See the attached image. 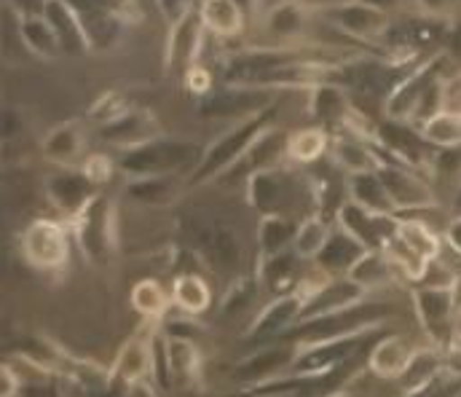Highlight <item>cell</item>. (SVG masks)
Here are the masks:
<instances>
[{"label":"cell","mask_w":461,"mask_h":397,"mask_svg":"<svg viewBox=\"0 0 461 397\" xmlns=\"http://www.w3.org/2000/svg\"><path fill=\"white\" fill-rule=\"evenodd\" d=\"M392 317H394L392 303L365 298L354 306H346L341 311L295 325L287 333V341H293L298 347H312V344H328V341L351 338V336H362V333H375V330H384Z\"/></svg>","instance_id":"obj_1"},{"label":"cell","mask_w":461,"mask_h":397,"mask_svg":"<svg viewBox=\"0 0 461 397\" xmlns=\"http://www.w3.org/2000/svg\"><path fill=\"white\" fill-rule=\"evenodd\" d=\"M204 150L191 142V140H177V137H156L140 148L123 150L118 156V172H123L129 180L131 177H164V175H191Z\"/></svg>","instance_id":"obj_2"},{"label":"cell","mask_w":461,"mask_h":397,"mask_svg":"<svg viewBox=\"0 0 461 397\" xmlns=\"http://www.w3.org/2000/svg\"><path fill=\"white\" fill-rule=\"evenodd\" d=\"M244 191H247V204L260 218L263 215H290V218L301 221L295 215L298 204L306 199L314 202L312 183L306 177H298L287 167H271V169H260V172L249 175V180L244 183Z\"/></svg>","instance_id":"obj_3"},{"label":"cell","mask_w":461,"mask_h":397,"mask_svg":"<svg viewBox=\"0 0 461 397\" xmlns=\"http://www.w3.org/2000/svg\"><path fill=\"white\" fill-rule=\"evenodd\" d=\"M268 127H274V105L258 116H249L244 122H236L229 132L221 134L202 156L199 167L188 175L185 188H199L207 185L212 180H221L230 167L244 156V150L258 140V134L266 132Z\"/></svg>","instance_id":"obj_4"},{"label":"cell","mask_w":461,"mask_h":397,"mask_svg":"<svg viewBox=\"0 0 461 397\" xmlns=\"http://www.w3.org/2000/svg\"><path fill=\"white\" fill-rule=\"evenodd\" d=\"M357 374L354 360L330 371H290L279 379L244 387L233 397H344Z\"/></svg>","instance_id":"obj_5"},{"label":"cell","mask_w":461,"mask_h":397,"mask_svg":"<svg viewBox=\"0 0 461 397\" xmlns=\"http://www.w3.org/2000/svg\"><path fill=\"white\" fill-rule=\"evenodd\" d=\"M274 100H276L274 89L221 84L196 103V111H199L202 119H236V122H244L249 116H258V113L268 111L274 105Z\"/></svg>","instance_id":"obj_6"},{"label":"cell","mask_w":461,"mask_h":397,"mask_svg":"<svg viewBox=\"0 0 461 397\" xmlns=\"http://www.w3.org/2000/svg\"><path fill=\"white\" fill-rule=\"evenodd\" d=\"M320 14L325 22L333 24V30H339L354 43H375L392 27V14L370 0H351L344 5L325 8Z\"/></svg>","instance_id":"obj_7"},{"label":"cell","mask_w":461,"mask_h":397,"mask_svg":"<svg viewBox=\"0 0 461 397\" xmlns=\"http://www.w3.org/2000/svg\"><path fill=\"white\" fill-rule=\"evenodd\" d=\"M76 223V242L89 264L105 266L115 248V207L100 194Z\"/></svg>","instance_id":"obj_8"},{"label":"cell","mask_w":461,"mask_h":397,"mask_svg":"<svg viewBox=\"0 0 461 397\" xmlns=\"http://www.w3.org/2000/svg\"><path fill=\"white\" fill-rule=\"evenodd\" d=\"M22 256L24 261L43 271L62 268L70 258V231L59 221L38 218L22 231Z\"/></svg>","instance_id":"obj_9"},{"label":"cell","mask_w":461,"mask_h":397,"mask_svg":"<svg viewBox=\"0 0 461 397\" xmlns=\"http://www.w3.org/2000/svg\"><path fill=\"white\" fill-rule=\"evenodd\" d=\"M301 357V349L298 344L293 341H274V344H263V347H255L252 355H247L236 368H233V382L244 387H255V384H263V382H271V379H279L285 374H290L295 368Z\"/></svg>","instance_id":"obj_10"},{"label":"cell","mask_w":461,"mask_h":397,"mask_svg":"<svg viewBox=\"0 0 461 397\" xmlns=\"http://www.w3.org/2000/svg\"><path fill=\"white\" fill-rule=\"evenodd\" d=\"M303 306H306V298L301 293H295V290L271 298L258 311V317L252 320L244 341L252 344V347H263V344H274V341L287 338V333L301 322Z\"/></svg>","instance_id":"obj_11"},{"label":"cell","mask_w":461,"mask_h":397,"mask_svg":"<svg viewBox=\"0 0 461 397\" xmlns=\"http://www.w3.org/2000/svg\"><path fill=\"white\" fill-rule=\"evenodd\" d=\"M411 298H413L416 320L421 330L427 333V338L432 341V347H440V349L448 347L459 322L454 314L451 293L446 287H413Z\"/></svg>","instance_id":"obj_12"},{"label":"cell","mask_w":461,"mask_h":397,"mask_svg":"<svg viewBox=\"0 0 461 397\" xmlns=\"http://www.w3.org/2000/svg\"><path fill=\"white\" fill-rule=\"evenodd\" d=\"M378 175L386 185L394 212H424V210L438 207L435 188L416 169L402 167V164H384Z\"/></svg>","instance_id":"obj_13"},{"label":"cell","mask_w":461,"mask_h":397,"mask_svg":"<svg viewBox=\"0 0 461 397\" xmlns=\"http://www.w3.org/2000/svg\"><path fill=\"white\" fill-rule=\"evenodd\" d=\"M46 196L59 215L78 221L84 210L100 196V185L78 167H65L46 183Z\"/></svg>","instance_id":"obj_14"},{"label":"cell","mask_w":461,"mask_h":397,"mask_svg":"<svg viewBox=\"0 0 461 397\" xmlns=\"http://www.w3.org/2000/svg\"><path fill=\"white\" fill-rule=\"evenodd\" d=\"M204 35L207 27L202 22L199 5L185 14L180 22L169 24V35H167V51H164V65L167 73H188L194 65H199V57L204 51Z\"/></svg>","instance_id":"obj_15"},{"label":"cell","mask_w":461,"mask_h":397,"mask_svg":"<svg viewBox=\"0 0 461 397\" xmlns=\"http://www.w3.org/2000/svg\"><path fill=\"white\" fill-rule=\"evenodd\" d=\"M81 16V24L89 38L92 51H111L123 27H126V5L103 3V0H70Z\"/></svg>","instance_id":"obj_16"},{"label":"cell","mask_w":461,"mask_h":397,"mask_svg":"<svg viewBox=\"0 0 461 397\" xmlns=\"http://www.w3.org/2000/svg\"><path fill=\"white\" fill-rule=\"evenodd\" d=\"M416 344L411 336L405 333H386L381 338H375V344L367 349V374L381 379V382H400L402 374L408 371L413 355H416Z\"/></svg>","instance_id":"obj_17"},{"label":"cell","mask_w":461,"mask_h":397,"mask_svg":"<svg viewBox=\"0 0 461 397\" xmlns=\"http://www.w3.org/2000/svg\"><path fill=\"white\" fill-rule=\"evenodd\" d=\"M287 140H290V132H282L279 127H268L266 132L258 134V140L244 150V156L230 167L221 180H230L239 172H241L244 180H249V175H255L260 169L282 167V161L287 158Z\"/></svg>","instance_id":"obj_18"},{"label":"cell","mask_w":461,"mask_h":397,"mask_svg":"<svg viewBox=\"0 0 461 397\" xmlns=\"http://www.w3.org/2000/svg\"><path fill=\"white\" fill-rule=\"evenodd\" d=\"M161 134L164 132H161L158 119L150 111H145V108H131L121 119L100 127V140L113 145L118 150L140 148V145H145V142H150V140H156Z\"/></svg>","instance_id":"obj_19"},{"label":"cell","mask_w":461,"mask_h":397,"mask_svg":"<svg viewBox=\"0 0 461 397\" xmlns=\"http://www.w3.org/2000/svg\"><path fill=\"white\" fill-rule=\"evenodd\" d=\"M41 14L54 27L62 54H68V57H86L92 51L86 30L81 24V16H78L76 5L70 0H43V11Z\"/></svg>","instance_id":"obj_20"},{"label":"cell","mask_w":461,"mask_h":397,"mask_svg":"<svg viewBox=\"0 0 461 397\" xmlns=\"http://www.w3.org/2000/svg\"><path fill=\"white\" fill-rule=\"evenodd\" d=\"M435 78H440V73H438V62H427V65H421L419 70H411L397 86H394V92L389 95V100H386V105H384V111H386V116L392 119V122H413V113H416V108H419V103H421V95L427 92V86L435 81Z\"/></svg>","instance_id":"obj_21"},{"label":"cell","mask_w":461,"mask_h":397,"mask_svg":"<svg viewBox=\"0 0 461 397\" xmlns=\"http://www.w3.org/2000/svg\"><path fill=\"white\" fill-rule=\"evenodd\" d=\"M309 100H306V113L314 122V127L322 130H341L348 119V113L354 111L351 95L339 84H322L314 89H306Z\"/></svg>","instance_id":"obj_22"},{"label":"cell","mask_w":461,"mask_h":397,"mask_svg":"<svg viewBox=\"0 0 461 397\" xmlns=\"http://www.w3.org/2000/svg\"><path fill=\"white\" fill-rule=\"evenodd\" d=\"M365 298H370V293L362 284H357L354 279H348V276H330V282L317 295H312L306 301L303 314H301V322H309V320H317V317L341 311L346 306H354V303H359Z\"/></svg>","instance_id":"obj_23"},{"label":"cell","mask_w":461,"mask_h":397,"mask_svg":"<svg viewBox=\"0 0 461 397\" xmlns=\"http://www.w3.org/2000/svg\"><path fill=\"white\" fill-rule=\"evenodd\" d=\"M330 158L344 175H362V172H378L384 167L375 145L370 140L341 132L330 142Z\"/></svg>","instance_id":"obj_24"},{"label":"cell","mask_w":461,"mask_h":397,"mask_svg":"<svg viewBox=\"0 0 461 397\" xmlns=\"http://www.w3.org/2000/svg\"><path fill=\"white\" fill-rule=\"evenodd\" d=\"M314 14L317 11L303 0H282L266 11V32L274 35L276 41L293 43L306 35Z\"/></svg>","instance_id":"obj_25"},{"label":"cell","mask_w":461,"mask_h":397,"mask_svg":"<svg viewBox=\"0 0 461 397\" xmlns=\"http://www.w3.org/2000/svg\"><path fill=\"white\" fill-rule=\"evenodd\" d=\"M365 253H367V248L336 223L328 242H325V248H322V253L312 264L317 266L320 271H325L328 276H346L351 271V266L357 264Z\"/></svg>","instance_id":"obj_26"},{"label":"cell","mask_w":461,"mask_h":397,"mask_svg":"<svg viewBox=\"0 0 461 397\" xmlns=\"http://www.w3.org/2000/svg\"><path fill=\"white\" fill-rule=\"evenodd\" d=\"M301 264H303V258L295 250H285L279 256L260 258V268H258L260 290H268L274 298L285 295V293H293L298 279H301V274H303Z\"/></svg>","instance_id":"obj_27"},{"label":"cell","mask_w":461,"mask_h":397,"mask_svg":"<svg viewBox=\"0 0 461 397\" xmlns=\"http://www.w3.org/2000/svg\"><path fill=\"white\" fill-rule=\"evenodd\" d=\"M150 338L145 336H131L129 341H123V347L118 349L111 368V379L123 384V390L134 382H142L150 376Z\"/></svg>","instance_id":"obj_28"},{"label":"cell","mask_w":461,"mask_h":397,"mask_svg":"<svg viewBox=\"0 0 461 397\" xmlns=\"http://www.w3.org/2000/svg\"><path fill=\"white\" fill-rule=\"evenodd\" d=\"M346 196L348 202L359 204L370 215H397L378 172L346 175Z\"/></svg>","instance_id":"obj_29"},{"label":"cell","mask_w":461,"mask_h":397,"mask_svg":"<svg viewBox=\"0 0 461 397\" xmlns=\"http://www.w3.org/2000/svg\"><path fill=\"white\" fill-rule=\"evenodd\" d=\"M172 306L185 317H202L212 306V287L196 271H183L172 282Z\"/></svg>","instance_id":"obj_30"},{"label":"cell","mask_w":461,"mask_h":397,"mask_svg":"<svg viewBox=\"0 0 461 397\" xmlns=\"http://www.w3.org/2000/svg\"><path fill=\"white\" fill-rule=\"evenodd\" d=\"M16 24H19L16 32H19L24 49L32 57L57 59L62 54L59 41H57V32H54V27L49 24V19L43 14H16Z\"/></svg>","instance_id":"obj_31"},{"label":"cell","mask_w":461,"mask_h":397,"mask_svg":"<svg viewBox=\"0 0 461 397\" xmlns=\"http://www.w3.org/2000/svg\"><path fill=\"white\" fill-rule=\"evenodd\" d=\"M394 239L402 242L413 256H419L421 261H435L440 258L443 253V234L435 231L429 223L424 221H416V218H397V226H394Z\"/></svg>","instance_id":"obj_32"},{"label":"cell","mask_w":461,"mask_h":397,"mask_svg":"<svg viewBox=\"0 0 461 397\" xmlns=\"http://www.w3.org/2000/svg\"><path fill=\"white\" fill-rule=\"evenodd\" d=\"M199 14L210 35L230 41L244 32L241 0H199Z\"/></svg>","instance_id":"obj_33"},{"label":"cell","mask_w":461,"mask_h":397,"mask_svg":"<svg viewBox=\"0 0 461 397\" xmlns=\"http://www.w3.org/2000/svg\"><path fill=\"white\" fill-rule=\"evenodd\" d=\"M84 130L78 122H65L59 127H54L43 140V156L46 161L57 164V167H76L84 156Z\"/></svg>","instance_id":"obj_34"},{"label":"cell","mask_w":461,"mask_h":397,"mask_svg":"<svg viewBox=\"0 0 461 397\" xmlns=\"http://www.w3.org/2000/svg\"><path fill=\"white\" fill-rule=\"evenodd\" d=\"M346 276L354 279L357 284H362L367 293L381 290V287H392L394 282L402 279L400 268L386 256V250H367L357 264L351 266V271Z\"/></svg>","instance_id":"obj_35"},{"label":"cell","mask_w":461,"mask_h":397,"mask_svg":"<svg viewBox=\"0 0 461 397\" xmlns=\"http://www.w3.org/2000/svg\"><path fill=\"white\" fill-rule=\"evenodd\" d=\"M180 196V180L177 175L164 177H131L126 183V199L142 207H167L177 202Z\"/></svg>","instance_id":"obj_36"},{"label":"cell","mask_w":461,"mask_h":397,"mask_svg":"<svg viewBox=\"0 0 461 397\" xmlns=\"http://www.w3.org/2000/svg\"><path fill=\"white\" fill-rule=\"evenodd\" d=\"M298 231V221L290 215H263L258 223V250L260 258L279 256L285 250H293Z\"/></svg>","instance_id":"obj_37"},{"label":"cell","mask_w":461,"mask_h":397,"mask_svg":"<svg viewBox=\"0 0 461 397\" xmlns=\"http://www.w3.org/2000/svg\"><path fill=\"white\" fill-rule=\"evenodd\" d=\"M443 357H440V347H419L408 371L402 374L400 384V395L405 392H424L440 374H443Z\"/></svg>","instance_id":"obj_38"},{"label":"cell","mask_w":461,"mask_h":397,"mask_svg":"<svg viewBox=\"0 0 461 397\" xmlns=\"http://www.w3.org/2000/svg\"><path fill=\"white\" fill-rule=\"evenodd\" d=\"M330 142H333V137L322 127L295 130V132H290V140H287V158L293 164L312 167V164L322 161L330 153Z\"/></svg>","instance_id":"obj_39"},{"label":"cell","mask_w":461,"mask_h":397,"mask_svg":"<svg viewBox=\"0 0 461 397\" xmlns=\"http://www.w3.org/2000/svg\"><path fill=\"white\" fill-rule=\"evenodd\" d=\"M204 245H207V256L212 266L229 271V274H239L241 271V258H244V250H241V242L239 237L233 234V229L218 223L207 231L204 237Z\"/></svg>","instance_id":"obj_40"},{"label":"cell","mask_w":461,"mask_h":397,"mask_svg":"<svg viewBox=\"0 0 461 397\" xmlns=\"http://www.w3.org/2000/svg\"><path fill=\"white\" fill-rule=\"evenodd\" d=\"M333 226H336V221H330V218H325V215H320V212H312V215L301 218V221H298V231H295L293 250H295L303 261H314V258L322 253V248H325V242H328Z\"/></svg>","instance_id":"obj_41"},{"label":"cell","mask_w":461,"mask_h":397,"mask_svg":"<svg viewBox=\"0 0 461 397\" xmlns=\"http://www.w3.org/2000/svg\"><path fill=\"white\" fill-rule=\"evenodd\" d=\"M167 352H169V374L172 382H194L202 374V352L196 341L191 338H169L167 336Z\"/></svg>","instance_id":"obj_42"},{"label":"cell","mask_w":461,"mask_h":397,"mask_svg":"<svg viewBox=\"0 0 461 397\" xmlns=\"http://www.w3.org/2000/svg\"><path fill=\"white\" fill-rule=\"evenodd\" d=\"M131 306L145 320H164L172 306V295H167L158 279H140L131 287Z\"/></svg>","instance_id":"obj_43"},{"label":"cell","mask_w":461,"mask_h":397,"mask_svg":"<svg viewBox=\"0 0 461 397\" xmlns=\"http://www.w3.org/2000/svg\"><path fill=\"white\" fill-rule=\"evenodd\" d=\"M427 145H435L440 150L461 148V113L459 111H443L427 124L419 127Z\"/></svg>","instance_id":"obj_44"},{"label":"cell","mask_w":461,"mask_h":397,"mask_svg":"<svg viewBox=\"0 0 461 397\" xmlns=\"http://www.w3.org/2000/svg\"><path fill=\"white\" fill-rule=\"evenodd\" d=\"M258 290H260V282H258V279H252V276H239V279L230 284L226 298H223V303H221V317H223V320H230V317L241 314V311L255 301Z\"/></svg>","instance_id":"obj_45"},{"label":"cell","mask_w":461,"mask_h":397,"mask_svg":"<svg viewBox=\"0 0 461 397\" xmlns=\"http://www.w3.org/2000/svg\"><path fill=\"white\" fill-rule=\"evenodd\" d=\"M131 111V103L121 95V92H105L92 108H89V119L97 122L100 127L111 124L115 119H121L123 113Z\"/></svg>","instance_id":"obj_46"},{"label":"cell","mask_w":461,"mask_h":397,"mask_svg":"<svg viewBox=\"0 0 461 397\" xmlns=\"http://www.w3.org/2000/svg\"><path fill=\"white\" fill-rule=\"evenodd\" d=\"M97 185H103V183H108L111 177H113V172L118 169V161H113L111 156H105V153H95V156H89L86 161H84V167H81Z\"/></svg>","instance_id":"obj_47"},{"label":"cell","mask_w":461,"mask_h":397,"mask_svg":"<svg viewBox=\"0 0 461 397\" xmlns=\"http://www.w3.org/2000/svg\"><path fill=\"white\" fill-rule=\"evenodd\" d=\"M183 81H185V89H188L191 95H196L199 100L215 89V78H212V73H210L204 65H194V68L183 76Z\"/></svg>","instance_id":"obj_48"},{"label":"cell","mask_w":461,"mask_h":397,"mask_svg":"<svg viewBox=\"0 0 461 397\" xmlns=\"http://www.w3.org/2000/svg\"><path fill=\"white\" fill-rule=\"evenodd\" d=\"M421 5V11L432 19H451L461 11V0H416Z\"/></svg>","instance_id":"obj_49"},{"label":"cell","mask_w":461,"mask_h":397,"mask_svg":"<svg viewBox=\"0 0 461 397\" xmlns=\"http://www.w3.org/2000/svg\"><path fill=\"white\" fill-rule=\"evenodd\" d=\"M196 5H199V3H194V0H158V14H161L169 24H175V22H180L185 14H191Z\"/></svg>","instance_id":"obj_50"},{"label":"cell","mask_w":461,"mask_h":397,"mask_svg":"<svg viewBox=\"0 0 461 397\" xmlns=\"http://www.w3.org/2000/svg\"><path fill=\"white\" fill-rule=\"evenodd\" d=\"M22 379H19V374L8 365V363H3V371H0V397H16L22 392Z\"/></svg>","instance_id":"obj_51"},{"label":"cell","mask_w":461,"mask_h":397,"mask_svg":"<svg viewBox=\"0 0 461 397\" xmlns=\"http://www.w3.org/2000/svg\"><path fill=\"white\" fill-rule=\"evenodd\" d=\"M443 242H446L448 250H454L461 258V215H454V218L448 221V226H446V231H443Z\"/></svg>","instance_id":"obj_52"},{"label":"cell","mask_w":461,"mask_h":397,"mask_svg":"<svg viewBox=\"0 0 461 397\" xmlns=\"http://www.w3.org/2000/svg\"><path fill=\"white\" fill-rule=\"evenodd\" d=\"M446 57L461 62V19L454 22L451 32H448V38H446Z\"/></svg>","instance_id":"obj_53"},{"label":"cell","mask_w":461,"mask_h":397,"mask_svg":"<svg viewBox=\"0 0 461 397\" xmlns=\"http://www.w3.org/2000/svg\"><path fill=\"white\" fill-rule=\"evenodd\" d=\"M123 397H158V387H156L150 379H142V382L129 384Z\"/></svg>","instance_id":"obj_54"},{"label":"cell","mask_w":461,"mask_h":397,"mask_svg":"<svg viewBox=\"0 0 461 397\" xmlns=\"http://www.w3.org/2000/svg\"><path fill=\"white\" fill-rule=\"evenodd\" d=\"M129 8L134 11V16H142V14H158V0H129Z\"/></svg>","instance_id":"obj_55"},{"label":"cell","mask_w":461,"mask_h":397,"mask_svg":"<svg viewBox=\"0 0 461 397\" xmlns=\"http://www.w3.org/2000/svg\"><path fill=\"white\" fill-rule=\"evenodd\" d=\"M448 293H451L454 314H456V320H461V271H456V276H454V282H451Z\"/></svg>","instance_id":"obj_56"},{"label":"cell","mask_w":461,"mask_h":397,"mask_svg":"<svg viewBox=\"0 0 461 397\" xmlns=\"http://www.w3.org/2000/svg\"><path fill=\"white\" fill-rule=\"evenodd\" d=\"M16 130H19L16 113H14V111H5V113H3V137H5V140L16 137Z\"/></svg>","instance_id":"obj_57"},{"label":"cell","mask_w":461,"mask_h":397,"mask_svg":"<svg viewBox=\"0 0 461 397\" xmlns=\"http://www.w3.org/2000/svg\"><path fill=\"white\" fill-rule=\"evenodd\" d=\"M454 215H461V183L459 188H456V194H454Z\"/></svg>","instance_id":"obj_58"},{"label":"cell","mask_w":461,"mask_h":397,"mask_svg":"<svg viewBox=\"0 0 461 397\" xmlns=\"http://www.w3.org/2000/svg\"><path fill=\"white\" fill-rule=\"evenodd\" d=\"M255 3H258V5H260L263 11H268V8H274L276 3H282V0H255Z\"/></svg>","instance_id":"obj_59"},{"label":"cell","mask_w":461,"mask_h":397,"mask_svg":"<svg viewBox=\"0 0 461 397\" xmlns=\"http://www.w3.org/2000/svg\"><path fill=\"white\" fill-rule=\"evenodd\" d=\"M400 397H427V390H424V392H405V395Z\"/></svg>","instance_id":"obj_60"},{"label":"cell","mask_w":461,"mask_h":397,"mask_svg":"<svg viewBox=\"0 0 461 397\" xmlns=\"http://www.w3.org/2000/svg\"><path fill=\"white\" fill-rule=\"evenodd\" d=\"M103 3H115V5H126L129 8V0H103Z\"/></svg>","instance_id":"obj_61"},{"label":"cell","mask_w":461,"mask_h":397,"mask_svg":"<svg viewBox=\"0 0 461 397\" xmlns=\"http://www.w3.org/2000/svg\"><path fill=\"white\" fill-rule=\"evenodd\" d=\"M459 113H461V103H459Z\"/></svg>","instance_id":"obj_62"}]
</instances>
